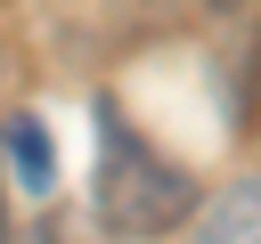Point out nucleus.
<instances>
[{
    "label": "nucleus",
    "mask_w": 261,
    "mask_h": 244,
    "mask_svg": "<svg viewBox=\"0 0 261 244\" xmlns=\"http://www.w3.org/2000/svg\"><path fill=\"white\" fill-rule=\"evenodd\" d=\"M196 211V179L179 163H163L147 138H130L106 114V146H98V220L114 236H171Z\"/></svg>",
    "instance_id": "f257e3e1"
},
{
    "label": "nucleus",
    "mask_w": 261,
    "mask_h": 244,
    "mask_svg": "<svg viewBox=\"0 0 261 244\" xmlns=\"http://www.w3.org/2000/svg\"><path fill=\"white\" fill-rule=\"evenodd\" d=\"M204 8H228V0H204Z\"/></svg>",
    "instance_id": "423d86ee"
},
{
    "label": "nucleus",
    "mask_w": 261,
    "mask_h": 244,
    "mask_svg": "<svg viewBox=\"0 0 261 244\" xmlns=\"http://www.w3.org/2000/svg\"><path fill=\"white\" fill-rule=\"evenodd\" d=\"M8 163H16V187H24V195H49V187H57V163H49V130H41V114H8Z\"/></svg>",
    "instance_id": "7ed1b4c3"
},
{
    "label": "nucleus",
    "mask_w": 261,
    "mask_h": 244,
    "mask_svg": "<svg viewBox=\"0 0 261 244\" xmlns=\"http://www.w3.org/2000/svg\"><path fill=\"white\" fill-rule=\"evenodd\" d=\"M0 244H16V236H8V203H0Z\"/></svg>",
    "instance_id": "39448f33"
},
{
    "label": "nucleus",
    "mask_w": 261,
    "mask_h": 244,
    "mask_svg": "<svg viewBox=\"0 0 261 244\" xmlns=\"http://www.w3.org/2000/svg\"><path fill=\"white\" fill-rule=\"evenodd\" d=\"M196 244H261V179H228V187L204 203Z\"/></svg>",
    "instance_id": "f03ea898"
},
{
    "label": "nucleus",
    "mask_w": 261,
    "mask_h": 244,
    "mask_svg": "<svg viewBox=\"0 0 261 244\" xmlns=\"http://www.w3.org/2000/svg\"><path fill=\"white\" fill-rule=\"evenodd\" d=\"M16 244H73V236H65V220H33V228H24Z\"/></svg>",
    "instance_id": "20e7f679"
}]
</instances>
